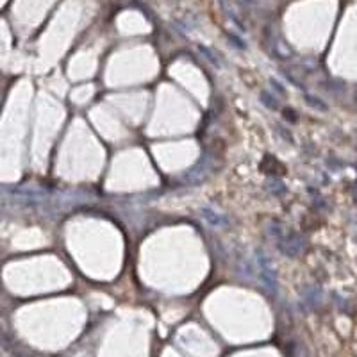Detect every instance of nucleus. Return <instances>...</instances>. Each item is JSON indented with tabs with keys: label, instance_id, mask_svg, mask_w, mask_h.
Masks as SVG:
<instances>
[{
	"label": "nucleus",
	"instance_id": "obj_8",
	"mask_svg": "<svg viewBox=\"0 0 357 357\" xmlns=\"http://www.w3.org/2000/svg\"><path fill=\"white\" fill-rule=\"evenodd\" d=\"M305 102H307L311 107H315V109H318V111H329L327 104L323 102V100H320L318 97L311 95V93H305Z\"/></svg>",
	"mask_w": 357,
	"mask_h": 357
},
{
	"label": "nucleus",
	"instance_id": "obj_11",
	"mask_svg": "<svg viewBox=\"0 0 357 357\" xmlns=\"http://www.w3.org/2000/svg\"><path fill=\"white\" fill-rule=\"evenodd\" d=\"M198 50H200V52H204L205 56H207V61H211L212 64H216V66H218V64H220V61L216 59L215 56H212V54H211V50H209V49H205V46H198Z\"/></svg>",
	"mask_w": 357,
	"mask_h": 357
},
{
	"label": "nucleus",
	"instance_id": "obj_9",
	"mask_svg": "<svg viewBox=\"0 0 357 357\" xmlns=\"http://www.w3.org/2000/svg\"><path fill=\"white\" fill-rule=\"evenodd\" d=\"M282 75H284V77L288 79V81L291 82V84H295V86H297V88H304V82H302L300 79H297V77H295V75L291 74V70H282Z\"/></svg>",
	"mask_w": 357,
	"mask_h": 357
},
{
	"label": "nucleus",
	"instance_id": "obj_5",
	"mask_svg": "<svg viewBox=\"0 0 357 357\" xmlns=\"http://www.w3.org/2000/svg\"><path fill=\"white\" fill-rule=\"evenodd\" d=\"M200 212H202V218H204L211 227H215V229H222V227L227 225V218L223 215H220L218 211H215V209L202 207Z\"/></svg>",
	"mask_w": 357,
	"mask_h": 357
},
{
	"label": "nucleus",
	"instance_id": "obj_2",
	"mask_svg": "<svg viewBox=\"0 0 357 357\" xmlns=\"http://www.w3.org/2000/svg\"><path fill=\"white\" fill-rule=\"evenodd\" d=\"M305 240L300 234H288L286 237H282L279 243V248L286 257H297L305 250Z\"/></svg>",
	"mask_w": 357,
	"mask_h": 357
},
{
	"label": "nucleus",
	"instance_id": "obj_14",
	"mask_svg": "<svg viewBox=\"0 0 357 357\" xmlns=\"http://www.w3.org/2000/svg\"><path fill=\"white\" fill-rule=\"evenodd\" d=\"M284 114H288V118H290L291 122H295V120H297V118H295V116H291V114H293V111H291V109L284 111Z\"/></svg>",
	"mask_w": 357,
	"mask_h": 357
},
{
	"label": "nucleus",
	"instance_id": "obj_4",
	"mask_svg": "<svg viewBox=\"0 0 357 357\" xmlns=\"http://www.w3.org/2000/svg\"><path fill=\"white\" fill-rule=\"evenodd\" d=\"M302 297H304V302L309 305V307L316 309L323 304V291L320 290L318 286H307L302 290Z\"/></svg>",
	"mask_w": 357,
	"mask_h": 357
},
{
	"label": "nucleus",
	"instance_id": "obj_12",
	"mask_svg": "<svg viewBox=\"0 0 357 357\" xmlns=\"http://www.w3.org/2000/svg\"><path fill=\"white\" fill-rule=\"evenodd\" d=\"M229 39H230V41H234V45H236L237 49H247V45H245V41H241V39L237 38V36H234L232 32H230V34H229Z\"/></svg>",
	"mask_w": 357,
	"mask_h": 357
},
{
	"label": "nucleus",
	"instance_id": "obj_6",
	"mask_svg": "<svg viewBox=\"0 0 357 357\" xmlns=\"http://www.w3.org/2000/svg\"><path fill=\"white\" fill-rule=\"evenodd\" d=\"M272 50H273V54H275L277 57H280V59H290V57L293 56V50H291L290 46H288V43H284L279 36L273 39Z\"/></svg>",
	"mask_w": 357,
	"mask_h": 357
},
{
	"label": "nucleus",
	"instance_id": "obj_7",
	"mask_svg": "<svg viewBox=\"0 0 357 357\" xmlns=\"http://www.w3.org/2000/svg\"><path fill=\"white\" fill-rule=\"evenodd\" d=\"M261 102L265 104L268 109H279V100H277L275 95H272L270 91H261Z\"/></svg>",
	"mask_w": 357,
	"mask_h": 357
},
{
	"label": "nucleus",
	"instance_id": "obj_10",
	"mask_svg": "<svg viewBox=\"0 0 357 357\" xmlns=\"http://www.w3.org/2000/svg\"><path fill=\"white\" fill-rule=\"evenodd\" d=\"M270 84H272V88L275 89L277 93H279L280 97H288V93H286V89L282 88V86L279 84V82L275 81V79H270Z\"/></svg>",
	"mask_w": 357,
	"mask_h": 357
},
{
	"label": "nucleus",
	"instance_id": "obj_3",
	"mask_svg": "<svg viewBox=\"0 0 357 357\" xmlns=\"http://www.w3.org/2000/svg\"><path fill=\"white\" fill-rule=\"evenodd\" d=\"M209 174H211V168H209V164H207V159H202V163H198L195 168H191L184 179L189 184H200L207 179Z\"/></svg>",
	"mask_w": 357,
	"mask_h": 357
},
{
	"label": "nucleus",
	"instance_id": "obj_13",
	"mask_svg": "<svg viewBox=\"0 0 357 357\" xmlns=\"http://www.w3.org/2000/svg\"><path fill=\"white\" fill-rule=\"evenodd\" d=\"M270 191H272V193H282L284 189H286V187L282 186V184L280 182H273V184H270V187H268Z\"/></svg>",
	"mask_w": 357,
	"mask_h": 357
},
{
	"label": "nucleus",
	"instance_id": "obj_1",
	"mask_svg": "<svg viewBox=\"0 0 357 357\" xmlns=\"http://www.w3.org/2000/svg\"><path fill=\"white\" fill-rule=\"evenodd\" d=\"M257 265H259V275H261L263 282L265 286L268 288L270 293L275 295L277 293V286H279V280H277V273H275V268L272 266L270 259L263 254L261 250L257 252Z\"/></svg>",
	"mask_w": 357,
	"mask_h": 357
}]
</instances>
